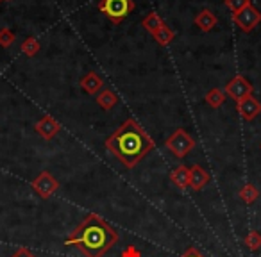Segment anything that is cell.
Listing matches in <instances>:
<instances>
[{"mask_svg":"<svg viewBox=\"0 0 261 257\" xmlns=\"http://www.w3.org/2000/svg\"><path fill=\"white\" fill-rule=\"evenodd\" d=\"M120 236L104 218L91 213L66 238V246H75L83 257H104L118 243Z\"/></svg>","mask_w":261,"mask_h":257,"instance_id":"2","label":"cell"},{"mask_svg":"<svg viewBox=\"0 0 261 257\" xmlns=\"http://www.w3.org/2000/svg\"><path fill=\"white\" fill-rule=\"evenodd\" d=\"M193 23H195L202 33H210V31L215 29V25L218 23V18L213 11H210V9H202V11L195 15Z\"/></svg>","mask_w":261,"mask_h":257,"instance_id":"11","label":"cell"},{"mask_svg":"<svg viewBox=\"0 0 261 257\" xmlns=\"http://www.w3.org/2000/svg\"><path fill=\"white\" fill-rule=\"evenodd\" d=\"M152 38H154V41L160 45V47H167V45H170L172 41H174L175 33L167 25V23H165V25L161 27V29L158 31L156 34H152Z\"/></svg>","mask_w":261,"mask_h":257,"instance_id":"17","label":"cell"},{"mask_svg":"<svg viewBox=\"0 0 261 257\" xmlns=\"http://www.w3.org/2000/svg\"><path fill=\"white\" fill-rule=\"evenodd\" d=\"M210 179H211L210 172L204 170L200 164H193V166L190 168V188H192L193 191H200V189L206 188Z\"/></svg>","mask_w":261,"mask_h":257,"instance_id":"10","label":"cell"},{"mask_svg":"<svg viewBox=\"0 0 261 257\" xmlns=\"http://www.w3.org/2000/svg\"><path fill=\"white\" fill-rule=\"evenodd\" d=\"M142 25L149 34H156L158 31L165 25V22H163V18H161L160 15H156V13H149V15L142 20Z\"/></svg>","mask_w":261,"mask_h":257,"instance_id":"16","label":"cell"},{"mask_svg":"<svg viewBox=\"0 0 261 257\" xmlns=\"http://www.w3.org/2000/svg\"><path fill=\"white\" fill-rule=\"evenodd\" d=\"M97 104H98V107H102L104 111H111V109L118 104V97H116L111 90H102L100 93L97 95Z\"/></svg>","mask_w":261,"mask_h":257,"instance_id":"15","label":"cell"},{"mask_svg":"<svg viewBox=\"0 0 261 257\" xmlns=\"http://www.w3.org/2000/svg\"><path fill=\"white\" fill-rule=\"evenodd\" d=\"M156 143L135 118H127L106 139V150L116 157L125 168H135L154 150Z\"/></svg>","mask_w":261,"mask_h":257,"instance_id":"1","label":"cell"},{"mask_svg":"<svg viewBox=\"0 0 261 257\" xmlns=\"http://www.w3.org/2000/svg\"><path fill=\"white\" fill-rule=\"evenodd\" d=\"M40 52V41L36 38H27L22 43V54H25L27 58H34Z\"/></svg>","mask_w":261,"mask_h":257,"instance_id":"20","label":"cell"},{"mask_svg":"<svg viewBox=\"0 0 261 257\" xmlns=\"http://www.w3.org/2000/svg\"><path fill=\"white\" fill-rule=\"evenodd\" d=\"M31 188H33V191L36 193L40 198L48 200L59 189V182L56 181L50 172L45 170V172H40V175L31 182Z\"/></svg>","mask_w":261,"mask_h":257,"instance_id":"5","label":"cell"},{"mask_svg":"<svg viewBox=\"0 0 261 257\" xmlns=\"http://www.w3.org/2000/svg\"><path fill=\"white\" fill-rule=\"evenodd\" d=\"M236 111H238V115L242 116L245 122H252L254 118H257V116L261 115V102L257 100L256 97L249 95V97H245L243 100L236 102Z\"/></svg>","mask_w":261,"mask_h":257,"instance_id":"8","label":"cell"},{"mask_svg":"<svg viewBox=\"0 0 261 257\" xmlns=\"http://www.w3.org/2000/svg\"><path fill=\"white\" fill-rule=\"evenodd\" d=\"M250 4V0H225V8L229 9V11L234 15V13H238L240 9H243L245 6Z\"/></svg>","mask_w":261,"mask_h":257,"instance_id":"22","label":"cell"},{"mask_svg":"<svg viewBox=\"0 0 261 257\" xmlns=\"http://www.w3.org/2000/svg\"><path fill=\"white\" fill-rule=\"evenodd\" d=\"M243 243H245V246L250 250V252H257V250L261 248V234L256 231V229H250V231L247 232Z\"/></svg>","mask_w":261,"mask_h":257,"instance_id":"19","label":"cell"},{"mask_svg":"<svg viewBox=\"0 0 261 257\" xmlns=\"http://www.w3.org/2000/svg\"><path fill=\"white\" fill-rule=\"evenodd\" d=\"M238 196H240V200H243L245 204H254L257 200V196H259V191H257V188L254 184L247 182L238 191Z\"/></svg>","mask_w":261,"mask_h":257,"instance_id":"18","label":"cell"},{"mask_svg":"<svg viewBox=\"0 0 261 257\" xmlns=\"http://www.w3.org/2000/svg\"><path fill=\"white\" fill-rule=\"evenodd\" d=\"M120 257H142V252H140L136 246L130 245V246H127L122 253H120Z\"/></svg>","mask_w":261,"mask_h":257,"instance_id":"23","label":"cell"},{"mask_svg":"<svg viewBox=\"0 0 261 257\" xmlns=\"http://www.w3.org/2000/svg\"><path fill=\"white\" fill-rule=\"evenodd\" d=\"M195 139L185 131V129H177L174 131V134H170L165 141V147L168 149V152L174 154L177 159H182L185 156H188L193 149H195Z\"/></svg>","mask_w":261,"mask_h":257,"instance_id":"4","label":"cell"},{"mask_svg":"<svg viewBox=\"0 0 261 257\" xmlns=\"http://www.w3.org/2000/svg\"><path fill=\"white\" fill-rule=\"evenodd\" d=\"M252 91H254V86L245 79V77L240 75V73L232 77L224 88V93L227 95V97H231V100H236V102L243 100L245 97L252 95Z\"/></svg>","mask_w":261,"mask_h":257,"instance_id":"7","label":"cell"},{"mask_svg":"<svg viewBox=\"0 0 261 257\" xmlns=\"http://www.w3.org/2000/svg\"><path fill=\"white\" fill-rule=\"evenodd\" d=\"M232 22H234L236 25L243 31V33H250L254 27L259 25L261 13L257 11L252 4H249V6H245L243 9H240L238 13H234V15H232Z\"/></svg>","mask_w":261,"mask_h":257,"instance_id":"6","label":"cell"},{"mask_svg":"<svg viewBox=\"0 0 261 257\" xmlns=\"http://www.w3.org/2000/svg\"><path fill=\"white\" fill-rule=\"evenodd\" d=\"M11 257H36V253L31 252L29 248H25V246H22V248H18L15 253H13Z\"/></svg>","mask_w":261,"mask_h":257,"instance_id":"25","label":"cell"},{"mask_svg":"<svg viewBox=\"0 0 261 257\" xmlns=\"http://www.w3.org/2000/svg\"><path fill=\"white\" fill-rule=\"evenodd\" d=\"M225 98H227V95L224 93V90H220V88H213V90H210L206 93L204 100H206V104L210 105L211 109H218V107L224 105Z\"/></svg>","mask_w":261,"mask_h":257,"instance_id":"14","label":"cell"},{"mask_svg":"<svg viewBox=\"0 0 261 257\" xmlns=\"http://www.w3.org/2000/svg\"><path fill=\"white\" fill-rule=\"evenodd\" d=\"M34 131H36L41 138L48 141V139H52L54 136L59 134V131H61V123H59L54 116L45 115L43 118H40L36 123H34Z\"/></svg>","mask_w":261,"mask_h":257,"instance_id":"9","label":"cell"},{"mask_svg":"<svg viewBox=\"0 0 261 257\" xmlns=\"http://www.w3.org/2000/svg\"><path fill=\"white\" fill-rule=\"evenodd\" d=\"M181 257H206V255H204L200 250H197L195 246H190L188 250H185V252H182Z\"/></svg>","mask_w":261,"mask_h":257,"instance_id":"24","label":"cell"},{"mask_svg":"<svg viewBox=\"0 0 261 257\" xmlns=\"http://www.w3.org/2000/svg\"><path fill=\"white\" fill-rule=\"evenodd\" d=\"M15 43V34L9 29H0V47L2 48H9Z\"/></svg>","mask_w":261,"mask_h":257,"instance_id":"21","label":"cell"},{"mask_svg":"<svg viewBox=\"0 0 261 257\" xmlns=\"http://www.w3.org/2000/svg\"><path fill=\"white\" fill-rule=\"evenodd\" d=\"M102 86H104V82H102V79L95 72H88L86 75L81 79V88H83V90L86 91L88 95L100 93Z\"/></svg>","mask_w":261,"mask_h":257,"instance_id":"12","label":"cell"},{"mask_svg":"<svg viewBox=\"0 0 261 257\" xmlns=\"http://www.w3.org/2000/svg\"><path fill=\"white\" fill-rule=\"evenodd\" d=\"M98 11L108 16L115 25H118L123 18H127L135 11V2L133 0H100Z\"/></svg>","mask_w":261,"mask_h":257,"instance_id":"3","label":"cell"},{"mask_svg":"<svg viewBox=\"0 0 261 257\" xmlns=\"http://www.w3.org/2000/svg\"><path fill=\"white\" fill-rule=\"evenodd\" d=\"M170 181L174 182V186H177L179 189H186L190 186V168L185 164H179L170 172Z\"/></svg>","mask_w":261,"mask_h":257,"instance_id":"13","label":"cell"},{"mask_svg":"<svg viewBox=\"0 0 261 257\" xmlns=\"http://www.w3.org/2000/svg\"><path fill=\"white\" fill-rule=\"evenodd\" d=\"M0 2H4V0H0Z\"/></svg>","mask_w":261,"mask_h":257,"instance_id":"26","label":"cell"}]
</instances>
